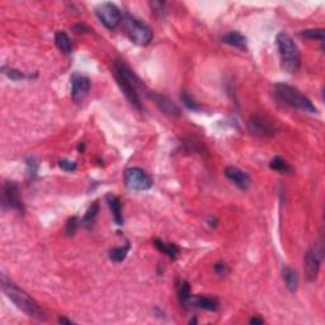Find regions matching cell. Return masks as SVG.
<instances>
[{"label": "cell", "instance_id": "8", "mask_svg": "<svg viewBox=\"0 0 325 325\" xmlns=\"http://www.w3.org/2000/svg\"><path fill=\"white\" fill-rule=\"evenodd\" d=\"M125 184L128 189L132 191H147L153 187V179L149 174L141 168H128L125 171Z\"/></svg>", "mask_w": 325, "mask_h": 325}, {"label": "cell", "instance_id": "17", "mask_svg": "<svg viewBox=\"0 0 325 325\" xmlns=\"http://www.w3.org/2000/svg\"><path fill=\"white\" fill-rule=\"evenodd\" d=\"M282 278H284L285 285L289 289V291L296 292L298 289V276L296 271H293L290 267H285L282 269Z\"/></svg>", "mask_w": 325, "mask_h": 325}, {"label": "cell", "instance_id": "9", "mask_svg": "<svg viewBox=\"0 0 325 325\" xmlns=\"http://www.w3.org/2000/svg\"><path fill=\"white\" fill-rule=\"evenodd\" d=\"M248 128L253 135L259 137H272L276 135L277 126L271 118L262 115H253L248 120Z\"/></svg>", "mask_w": 325, "mask_h": 325}, {"label": "cell", "instance_id": "18", "mask_svg": "<svg viewBox=\"0 0 325 325\" xmlns=\"http://www.w3.org/2000/svg\"><path fill=\"white\" fill-rule=\"evenodd\" d=\"M55 44H56L57 49L60 50L64 54H71L73 52V42H71V38L69 37L68 33L62 32V31H59L55 34Z\"/></svg>", "mask_w": 325, "mask_h": 325}, {"label": "cell", "instance_id": "25", "mask_svg": "<svg viewBox=\"0 0 325 325\" xmlns=\"http://www.w3.org/2000/svg\"><path fill=\"white\" fill-rule=\"evenodd\" d=\"M181 99H182V102H183V104L186 105V107L188 108L189 111H193V112H200L201 111V107L198 105V103L196 102L194 98L192 96H189L188 93H182Z\"/></svg>", "mask_w": 325, "mask_h": 325}, {"label": "cell", "instance_id": "24", "mask_svg": "<svg viewBox=\"0 0 325 325\" xmlns=\"http://www.w3.org/2000/svg\"><path fill=\"white\" fill-rule=\"evenodd\" d=\"M2 71H3V74H4L5 76H8V78L12 79V80H14V81L22 80V79L31 78V76H27L26 74H23L22 71L17 70V69L9 68V66H3Z\"/></svg>", "mask_w": 325, "mask_h": 325}, {"label": "cell", "instance_id": "15", "mask_svg": "<svg viewBox=\"0 0 325 325\" xmlns=\"http://www.w3.org/2000/svg\"><path fill=\"white\" fill-rule=\"evenodd\" d=\"M105 200H107L108 206H110L111 211H112L113 220H115V223L117 224L118 226H122L123 223H125V220H123L122 202H121L120 197H117V196L110 193V194H107Z\"/></svg>", "mask_w": 325, "mask_h": 325}, {"label": "cell", "instance_id": "21", "mask_svg": "<svg viewBox=\"0 0 325 325\" xmlns=\"http://www.w3.org/2000/svg\"><path fill=\"white\" fill-rule=\"evenodd\" d=\"M177 293H178V298L182 306H186L187 300L192 295L191 286H189L188 282L184 281V279H177Z\"/></svg>", "mask_w": 325, "mask_h": 325}, {"label": "cell", "instance_id": "6", "mask_svg": "<svg viewBox=\"0 0 325 325\" xmlns=\"http://www.w3.org/2000/svg\"><path fill=\"white\" fill-rule=\"evenodd\" d=\"M323 245L320 243L314 244L306 252L305 258H304V272H305V277L309 282H314L318 278L321 262H323Z\"/></svg>", "mask_w": 325, "mask_h": 325}, {"label": "cell", "instance_id": "31", "mask_svg": "<svg viewBox=\"0 0 325 325\" xmlns=\"http://www.w3.org/2000/svg\"><path fill=\"white\" fill-rule=\"evenodd\" d=\"M59 323H61V324H74V321L69 320V319H66V318H60L59 319Z\"/></svg>", "mask_w": 325, "mask_h": 325}, {"label": "cell", "instance_id": "30", "mask_svg": "<svg viewBox=\"0 0 325 325\" xmlns=\"http://www.w3.org/2000/svg\"><path fill=\"white\" fill-rule=\"evenodd\" d=\"M264 320L261 318H257V316H254V318L250 319V324H263Z\"/></svg>", "mask_w": 325, "mask_h": 325}, {"label": "cell", "instance_id": "10", "mask_svg": "<svg viewBox=\"0 0 325 325\" xmlns=\"http://www.w3.org/2000/svg\"><path fill=\"white\" fill-rule=\"evenodd\" d=\"M2 205L3 207L12 208V210L19 211V212L25 211L23 202L20 200L19 186L17 182H5L4 187H3Z\"/></svg>", "mask_w": 325, "mask_h": 325}, {"label": "cell", "instance_id": "13", "mask_svg": "<svg viewBox=\"0 0 325 325\" xmlns=\"http://www.w3.org/2000/svg\"><path fill=\"white\" fill-rule=\"evenodd\" d=\"M225 176L226 178L230 179L235 186L237 187L242 191H247L250 186V177L248 176V173L240 170L236 166H228L225 169Z\"/></svg>", "mask_w": 325, "mask_h": 325}, {"label": "cell", "instance_id": "7", "mask_svg": "<svg viewBox=\"0 0 325 325\" xmlns=\"http://www.w3.org/2000/svg\"><path fill=\"white\" fill-rule=\"evenodd\" d=\"M97 17L99 22L107 30H116L123 20L120 8L113 3H102L96 8Z\"/></svg>", "mask_w": 325, "mask_h": 325}, {"label": "cell", "instance_id": "16", "mask_svg": "<svg viewBox=\"0 0 325 325\" xmlns=\"http://www.w3.org/2000/svg\"><path fill=\"white\" fill-rule=\"evenodd\" d=\"M223 42L228 44L229 46L235 47V49H239L245 51L248 49L247 46V37L243 36L240 32H229L228 34L223 37Z\"/></svg>", "mask_w": 325, "mask_h": 325}, {"label": "cell", "instance_id": "12", "mask_svg": "<svg viewBox=\"0 0 325 325\" xmlns=\"http://www.w3.org/2000/svg\"><path fill=\"white\" fill-rule=\"evenodd\" d=\"M184 308H196L202 309V310L216 311L219 309V301L218 298L210 297V296L191 295L188 300H187Z\"/></svg>", "mask_w": 325, "mask_h": 325}, {"label": "cell", "instance_id": "5", "mask_svg": "<svg viewBox=\"0 0 325 325\" xmlns=\"http://www.w3.org/2000/svg\"><path fill=\"white\" fill-rule=\"evenodd\" d=\"M123 27L130 39L137 46H146L153 39V31L146 23L127 14L123 18Z\"/></svg>", "mask_w": 325, "mask_h": 325}, {"label": "cell", "instance_id": "23", "mask_svg": "<svg viewBox=\"0 0 325 325\" xmlns=\"http://www.w3.org/2000/svg\"><path fill=\"white\" fill-rule=\"evenodd\" d=\"M269 168L274 171H279V173H289V171H291V165L287 163V160H285L281 157H274L269 163Z\"/></svg>", "mask_w": 325, "mask_h": 325}, {"label": "cell", "instance_id": "26", "mask_svg": "<svg viewBox=\"0 0 325 325\" xmlns=\"http://www.w3.org/2000/svg\"><path fill=\"white\" fill-rule=\"evenodd\" d=\"M302 37L310 39H319V41H324V30L323 28H315V30H305L300 33Z\"/></svg>", "mask_w": 325, "mask_h": 325}, {"label": "cell", "instance_id": "28", "mask_svg": "<svg viewBox=\"0 0 325 325\" xmlns=\"http://www.w3.org/2000/svg\"><path fill=\"white\" fill-rule=\"evenodd\" d=\"M215 272L219 274V276H226V274L230 272V268L228 267V264L224 263V262H218L215 264Z\"/></svg>", "mask_w": 325, "mask_h": 325}, {"label": "cell", "instance_id": "11", "mask_svg": "<svg viewBox=\"0 0 325 325\" xmlns=\"http://www.w3.org/2000/svg\"><path fill=\"white\" fill-rule=\"evenodd\" d=\"M71 97L74 102L79 103L88 96L91 91V80L85 75L81 74H73L71 75Z\"/></svg>", "mask_w": 325, "mask_h": 325}, {"label": "cell", "instance_id": "22", "mask_svg": "<svg viewBox=\"0 0 325 325\" xmlns=\"http://www.w3.org/2000/svg\"><path fill=\"white\" fill-rule=\"evenodd\" d=\"M130 243H127L123 247H118V248H113V249L110 250V259L115 263H121L126 259L127 257L128 252H130Z\"/></svg>", "mask_w": 325, "mask_h": 325}, {"label": "cell", "instance_id": "19", "mask_svg": "<svg viewBox=\"0 0 325 325\" xmlns=\"http://www.w3.org/2000/svg\"><path fill=\"white\" fill-rule=\"evenodd\" d=\"M154 245L157 249H159L160 252H163L164 254H166L171 259L177 258V255L181 252V249H179V247L177 244H174V243H165L160 239H155Z\"/></svg>", "mask_w": 325, "mask_h": 325}, {"label": "cell", "instance_id": "1", "mask_svg": "<svg viewBox=\"0 0 325 325\" xmlns=\"http://www.w3.org/2000/svg\"><path fill=\"white\" fill-rule=\"evenodd\" d=\"M0 284H2V290L3 292L5 293V296H7L19 310H22L26 315L34 319V320H46V315H45L44 310L37 305L36 301H34L27 292H25L22 289H19L14 282L10 281L5 274H2V277H0Z\"/></svg>", "mask_w": 325, "mask_h": 325}, {"label": "cell", "instance_id": "27", "mask_svg": "<svg viewBox=\"0 0 325 325\" xmlns=\"http://www.w3.org/2000/svg\"><path fill=\"white\" fill-rule=\"evenodd\" d=\"M79 219L76 218V216H73V218H70L68 220V223H66V234L69 235V236H73L74 234L76 232V230H78L79 228Z\"/></svg>", "mask_w": 325, "mask_h": 325}, {"label": "cell", "instance_id": "29", "mask_svg": "<svg viewBox=\"0 0 325 325\" xmlns=\"http://www.w3.org/2000/svg\"><path fill=\"white\" fill-rule=\"evenodd\" d=\"M60 168L65 171H74L76 169V163L73 162V160H69V159H64V160H60L59 162Z\"/></svg>", "mask_w": 325, "mask_h": 325}, {"label": "cell", "instance_id": "14", "mask_svg": "<svg viewBox=\"0 0 325 325\" xmlns=\"http://www.w3.org/2000/svg\"><path fill=\"white\" fill-rule=\"evenodd\" d=\"M151 97L154 98L155 103L159 107V110L162 112L166 113L169 116H179L181 115V110H179L178 105L176 103L171 102L168 97L162 96V94H151Z\"/></svg>", "mask_w": 325, "mask_h": 325}, {"label": "cell", "instance_id": "20", "mask_svg": "<svg viewBox=\"0 0 325 325\" xmlns=\"http://www.w3.org/2000/svg\"><path fill=\"white\" fill-rule=\"evenodd\" d=\"M98 212H99V203L98 202L92 203V206L88 208L85 216H84L83 221H81V225H83L85 229L93 228L94 223H96V219L98 216Z\"/></svg>", "mask_w": 325, "mask_h": 325}, {"label": "cell", "instance_id": "2", "mask_svg": "<svg viewBox=\"0 0 325 325\" xmlns=\"http://www.w3.org/2000/svg\"><path fill=\"white\" fill-rule=\"evenodd\" d=\"M113 74H115V79L116 81H117L118 86H120V89L122 91V93L125 94V97L127 98L128 102H130L137 111L142 112V111H144V105H142L140 92L145 91V88L144 85H142L141 80H140L136 76V74L122 61L116 62Z\"/></svg>", "mask_w": 325, "mask_h": 325}, {"label": "cell", "instance_id": "4", "mask_svg": "<svg viewBox=\"0 0 325 325\" xmlns=\"http://www.w3.org/2000/svg\"><path fill=\"white\" fill-rule=\"evenodd\" d=\"M276 45L284 70L290 74L297 73L301 66V55L292 37L289 33H278L276 38Z\"/></svg>", "mask_w": 325, "mask_h": 325}, {"label": "cell", "instance_id": "3", "mask_svg": "<svg viewBox=\"0 0 325 325\" xmlns=\"http://www.w3.org/2000/svg\"><path fill=\"white\" fill-rule=\"evenodd\" d=\"M273 93L276 99L278 102H281L282 104L289 105V107L296 108V110L304 111V112L308 113L318 112L314 103L305 94H302L300 91H297V89L293 88L291 85H287V84L284 83L276 84L273 88Z\"/></svg>", "mask_w": 325, "mask_h": 325}]
</instances>
